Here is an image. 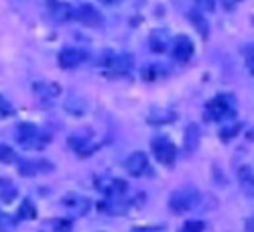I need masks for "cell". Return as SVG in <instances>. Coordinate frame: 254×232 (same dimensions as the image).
<instances>
[{
  "label": "cell",
  "instance_id": "1",
  "mask_svg": "<svg viewBox=\"0 0 254 232\" xmlns=\"http://www.w3.org/2000/svg\"><path fill=\"white\" fill-rule=\"evenodd\" d=\"M236 114V100L232 94H218L205 104V120L207 122H222Z\"/></svg>",
  "mask_w": 254,
  "mask_h": 232
},
{
  "label": "cell",
  "instance_id": "2",
  "mask_svg": "<svg viewBox=\"0 0 254 232\" xmlns=\"http://www.w3.org/2000/svg\"><path fill=\"white\" fill-rule=\"evenodd\" d=\"M16 143L27 151H41L51 143V137L35 124H20L16 129Z\"/></svg>",
  "mask_w": 254,
  "mask_h": 232
},
{
  "label": "cell",
  "instance_id": "3",
  "mask_svg": "<svg viewBox=\"0 0 254 232\" xmlns=\"http://www.w3.org/2000/svg\"><path fill=\"white\" fill-rule=\"evenodd\" d=\"M201 202V196L197 189H177L169 198V208H171L173 214H187L195 210Z\"/></svg>",
  "mask_w": 254,
  "mask_h": 232
},
{
  "label": "cell",
  "instance_id": "4",
  "mask_svg": "<svg viewBox=\"0 0 254 232\" xmlns=\"http://www.w3.org/2000/svg\"><path fill=\"white\" fill-rule=\"evenodd\" d=\"M132 66H134V57L130 53H114L106 59V72L112 77L128 76L132 72Z\"/></svg>",
  "mask_w": 254,
  "mask_h": 232
},
{
  "label": "cell",
  "instance_id": "5",
  "mask_svg": "<svg viewBox=\"0 0 254 232\" xmlns=\"http://www.w3.org/2000/svg\"><path fill=\"white\" fill-rule=\"evenodd\" d=\"M94 185H96L98 192H102L108 198H122L126 192H128V183H126L124 179H120V177H110V175L96 177Z\"/></svg>",
  "mask_w": 254,
  "mask_h": 232
},
{
  "label": "cell",
  "instance_id": "6",
  "mask_svg": "<svg viewBox=\"0 0 254 232\" xmlns=\"http://www.w3.org/2000/svg\"><path fill=\"white\" fill-rule=\"evenodd\" d=\"M151 149H153V155L159 163L163 165H173L175 159H177V147L169 141L167 137H157L153 139L151 143Z\"/></svg>",
  "mask_w": 254,
  "mask_h": 232
},
{
  "label": "cell",
  "instance_id": "7",
  "mask_svg": "<svg viewBox=\"0 0 254 232\" xmlns=\"http://www.w3.org/2000/svg\"><path fill=\"white\" fill-rule=\"evenodd\" d=\"M73 18L77 23H81L83 27H100L102 25V14L98 8H94L92 4H81L77 8H73Z\"/></svg>",
  "mask_w": 254,
  "mask_h": 232
},
{
  "label": "cell",
  "instance_id": "8",
  "mask_svg": "<svg viewBox=\"0 0 254 232\" xmlns=\"http://www.w3.org/2000/svg\"><path fill=\"white\" fill-rule=\"evenodd\" d=\"M124 167H126V171H128L132 177H142V175H146V173H151L149 157H146L144 153H140V151L132 153L128 159H126Z\"/></svg>",
  "mask_w": 254,
  "mask_h": 232
},
{
  "label": "cell",
  "instance_id": "9",
  "mask_svg": "<svg viewBox=\"0 0 254 232\" xmlns=\"http://www.w3.org/2000/svg\"><path fill=\"white\" fill-rule=\"evenodd\" d=\"M83 61H86V53H83L81 49H77V47H65L59 53V66L63 70H75V68L81 66Z\"/></svg>",
  "mask_w": 254,
  "mask_h": 232
},
{
  "label": "cell",
  "instance_id": "10",
  "mask_svg": "<svg viewBox=\"0 0 254 232\" xmlns=\"http://www.w3.org/2000/svg\"><path fill=\"white\" fill-rule=\"evenodd\" d=\"M53 165L47 161H41V159H25V161H18V173L23 177H35L43 171H51Z\"/></svg>",
  "mask_w": 254,
  "mask_h": 232
},
{
  "label": "cell",
  "instance_id": "11",
  "mask_svg": "<svg viewBox=\"0 0 254 232\" xmlns=\"http://www.w3.org/2000/svg\"><path fill=\"white\" fill-rule=\"evenodd\" d=\"M193 53H195V45H193V41L189 39L187 35L177 37L175 45H173V57H175L179 63H187L189 59L193 57Z\"/></svg>",
  "mask_w": 254,
  "mask_h": 232
},
{
  "label": "cell",
  "instance_id": "12",
  "mask_svg": "<svg viewBox=\"0 0 254 232\" xmlns=\"http://www.w3.org/2000/svg\"><path fill=\"white\" fill-rule=\"evenodd\" d=\"M47 6L51 10V16L57 20V23H67V20L73 18V8L65 2H59V0H47Z\"/></svg>",
  "mask_w": 254,
  "mask_h": 232
},
{
  "label": "cell",
  "instance_id": "13",
  "mask_svg": "<svg viewBox=\"0 0 254 232\" xmlns=\"http://www.w3.org/2000/svg\"><path fill=\"white\" fill-rule=\"evenodd\" d=\"M238 183H240V189L244 192V196L254 198V169L250 165H242L238 169Z\"/></svg>",
  "mask_w": 254,
  "mask_h": 232
},
{
  "label": "cell",
  "instance_id": "14",
  "mask_svg": "<svg viewBox=\"0 0 254 232\" xmlns=\"http://www.w3.org/2000/svg\"><path fill=\"white\" fill-rule=\"evenodd\" d=\"M33 90H35V94H37L41 100H45V102H51V100H55V98L61 94V88L57 86V83H53V81L35 83Z\"/></svg>",
  "mask_w": 254,
  "mask_h": 232
},
{
  "label": "cell",
  "instance_id": "15",
  "mask_svg": "<svg viewBox=\"0 0 254 232\" xmlns=\"http://www.w3.org/2000/svg\"><path fill=\"white\" fill-rule=\"evenodd\" d=\"M61 204L65 206L67 210H71L73 214H86L88 212V208H90V200L88 198H81V196H67V198H63Z\"/></svg>",
  "mask_w": 254,
  "mask_h": 232
},
{
  "label": "cell",
  "instance_id": "16",
  "mask_svg": "<svg viewBox=\"0 0 254 232\" xmlns=\"http://www.w3.org/2000/svg\"><path fill=\"white\" fill-rule=\"evenodd\" d=\"M149 47H151L155 53H165L167 47H169V33L163 31V29L153 31L151 37H149Z\"/></svg>",
  "mask_w": 254,
  "mask_h": 232
},
{
  "label": "cell",
  "instance_id": "17",
  "mask_svg": "<svg viewBox=\"0 0 254 232\" xmlns=\"http://www.w3.org/2000/svg\"><path fill=\"white\" fill-rule=\"evenodd\" d=\"M175 120V112L171 110H161V108H153L149 114H146V122L151 124H167Z\"/></svg>",
  "mask_w": 254,
  "mask_h": 232
},
{
  "label": "cell",
  "instance_id": "18",
  "mask_svg": "<svg viewBox=\"0 0 254 232\" xmlns=\"http://www.w3.org/2000/svg\"><path fill=\"white\" fill-rule=\"evenodd\" d=\"M16 187L12 185V181H8V179H0V200L2 202H6V204H10L14 198H16Z\"/></svg>",
  "mask_w": 254,
  "mask_h": 232
},
{
  "label": "cell",
  "instance_id": "19",
  "mask_svg": "<svg viewBox=\"0 0 254 232\" xmlns=\"http://www.w3.org/2000/svg\"><path fill=\"white\" fill-rule=\"evenodd\" d=\"M65 110H67L69 114L81 116L83 112H86V104H83V100H81V98H77V96H71V98L65 102Z\"/></svg>",
  "mask_w": 254,
  "mask_h": 232
},
{
  "label": "cell",
  "instance_id": "20",
  "mask_svg": "<svg viewBox=\"0 0 254 232\" xmlns=\"http://www.w3.org/2000/svg\"><path fill=\"white\" fill-rule=\"evenodd\" d=\"M197 141H199V131H197L195 124H191L185 131V149L187 151H193L195 147H197Z\"/></svg>",
  "mask_w": 254,
  "mask_h": 232
},
{
  "label": "cell",
  "instance_id": "21",
  "mask_svg": "<svg viewBox=\"0 0 254 232\" xmlns=\"http://www.w3.org/2000/svg\"><path fill=\"white\" fill-rule=\"evenodd\" d=\"M18 161V157H16V153H14V149L12 147H8V145H0V163H16Z\"/></svg>",
  "mask_w": 254,
  "mask_h": 232
},
{
  "label": "cell",
  "instance_id": "22",
  "mask_svg": "<svg viewBox=\"0 0 254 232\" xmlns=\"http://www.w3.org/2000/svg\"><path fill=\"white\" fill-rule=\"evenodd\" d=\"M35 216H37L35 206H33L29 200H25L23 204H20V208H18V218H23V220H33Z\"/></svg>",
  "mask_w": 254,
  "mask_h": 232
},
{
  "label": "cell",
  "instance_id": "23",
  "mask_svg": "<svg viewBox=\"0 0 254 232\" xmlns=\"http://www.w3.org/2000/svg\"><path fill=\"white\" fill-rule=\"evenodd\" d=\"M201 230H203V222H199V220H189V222L183 224V228H181L179 232H201Z\"/></svg>",
  "mask_w": 254,
  "mask_h": 232
},
{
  "label": "cell",
  "instance_id": "24",
  "mask_svg": "<svg viewBox=\"0 0 254 232\" xmlns=\"http://www.w3.org/2000/svg\"><path fill=\"white\" fill-rule=\"evenodd\" d=\"M10 114H12V106L8 104V100L4 96H0V120L10 116Z\"/></svg>",
  "mask_w": 254,
  "mask_h": 232
},
{
  "label": "cell",
  "instance_id": "25",
  "mask_svg": "<svg viewBox=\"0 0 254 232\" xmlns=\"http://www.w3.org/2000/svg\"><path fill=\"white\" fill-rule=\"evenodd\" d=\"M51 228H53V232H69L71 230V224L67 220H55L51 224Z\"/></svg>",
  "mask_w": 254,
  "mask_h": 232
},
{
  "label": "cell",
  "instance_id": "26",
  "mask_svg": "<svg viewBox=\"0 0 254 232\" xmlns=\"http://www.w3.org/2000/svg\"><path fill=\"white\" fill-rule=\"evenodd\" d=\"M240 131V124H232L230 126V129H222V133H220V137L226 141V139H232V137H234L236 133Z\"/></svg>",
  "mask_w": 254,
  "mask_h": 232
},
{
  "label": "cell",
  "instance_id": "27",
  "mask_svg": "<svg viewBox=\"0 0 254 232\" xmlns=\"http://www.w3.org/2000/svg\"><path fill=\"white\" fill-rule=\"evenodd\" d=\"M197 6L201 10H214V4H216V0H195Z\"/></svg>",
  "mask_w": 254,
  "mask_h": 232
},
{
  "label": "cell",
  "instance_id": "28",
  "mask_svg": "<svg viewBox=\"0 0 254 232\" xmlns=\"http://www.w3.org/2000/svg\"><path fill=\"white\" fill-rule=\"evenodd\" d=\"M248 66H250V70H252V74H254V47L248 51Z\"/></svg>",
  "mask_w": 254,
  "mask_h": 232
},
{
  "label": "cell",
  "instance_id": "29",
  "mask_svg": "<svg viewBox=\"0 0 254 232\" xmlns=\"http://www.w3.org/2000/svg\"><path fill=\"white\" fill-rule=\"evenodd\" d=\"M240 2V0H224V4H226V8H234L236 4Z\"/></svg>",
  "mask_w": 254,
  "mask_h": 232
},
{
  "label": "cell",
  "instance_id": "30",
  "mask_svg": "<svg viewBox=\"0 0 254 232\" xmlns=\"http://www.w3.org/2000/svg\"><path fill=\"white\" fill-rule=\"evenodd\" d=\"M132 232H157V230H153V228H134Z\"/></svg>",
  "mask_w": 254,
  "mask_h": 232
},
{
  "label": "cell",
  "instance_id": "31",
  "mask_svg": "<svg viewBox=\"0 0 254 232\" xmlns=\"http://www.w3.org/2000/svg\"><path fill=\"white\" fill-rule=\"evenodd\" d=\"M100 2H104V4H110V2H112V0H100Z\"/></svg>",
  "mask_w": 254,
  "mask_h": 232
}]
</instances>
